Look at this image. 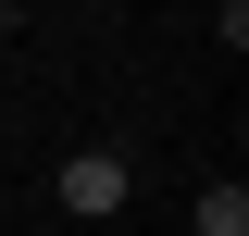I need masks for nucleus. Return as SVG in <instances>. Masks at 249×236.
Here are the masks:
<instances>
[{
  "label": "nucleus",
  "instance_id": "obj_1",
  "mask_svg": "<svg viewBox=\"0 0 249 236\" xmlns=\"http://www.w3.org/2000/svg\"><path fill=\"white\" fill-rule=\"evenodd\" d=\"M50 186H62V211H88V224H100V211H124V186H137V174H124V149H75Z\"/></svg>",
  "mask_w": 249,
  "mask_h": 236
},
{
  "label": "nucleus",
  "instance_id": "obj_2",
  "mask_svg": "<svg viewBox=\"0 0 249 236\" xmlns=\"http://www.w3.org/2000/svg\"><path fill=\"white\" fill-rule=\"evenodd\" d=\"M199 236H249V186H237V174L199 186Z\"/></svg>",
  "mask_w": 249,
  "mask_h": 236
},
{
  "label": "nucleus",
  "instance_id": "obj_3",
  "mask_svg": "<svg viewBox=\"0 0 249 236\" xmlns=\"http://www.w3.org/2000/svg\"><path fill=\"white\" fill-rule=\"evenodd\" d=\"M0 25H13V0H0Z\"/></svg>",
  "mask_w": 249,
  "mask_h": 236
}]
</instances>
